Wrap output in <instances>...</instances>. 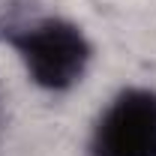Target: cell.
<instances>
[{
	"instance_id": "6da1fadb",
	"label": "cell",
	"mask_w": 156,
	"mask_h": 156,
	"mask_svg": "<svg viewBox=\"0 0 156 156\" xmlns=\"http://www.w3.org/2000/svg\"><path fill=\"white\" fill-rule=\"evenodd\" d=\"M0 39L15 51L27 78L39 90L66 93L87 75L93 45L75 21L39 15L30 21H3Z\"/></svg>"
},
{
	"instance_id": "7a4b0ae2",
	"label": "cell",
	"mask_w": 156,
	"mask_h": 156,
	"mask_svg": "<svg viewBox=\"0 0 156 156\" xmlns=\"http://www.w3.org/2000/svg\"><path fill=\"white\" fill-rule=\"evenodd\" d=\"M87 156H156V90H120L96 117Z\"/></svg>"
}]
</instances>
